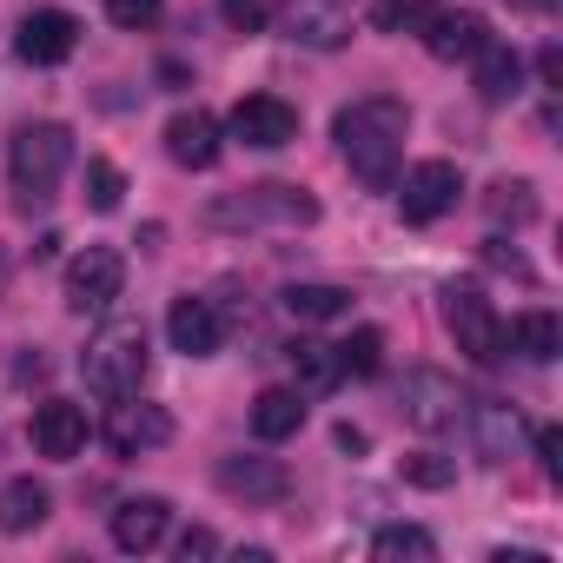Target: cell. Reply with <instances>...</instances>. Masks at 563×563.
I'll return each mask as SVG.
<instances>
[{
    "label": "cell",
    "mask_w": 563,
    "mask_h": 563,
    "mask_svg": "<svg viewBox=\"0 0 563 563\" xmlns=\"http://www.w3.org/2000/svg\"><path fill=\"white\" fill-rule=\"evenodd\" d=\"M332 133H339L345 166H352L372 192H391V186H398V159H405V133H411V107H405V100L365 93V100H352V107L332 120Z\"/></svg>",
    "instance_id": "1"
},
{
    "label": "cell",
    "mask_w": 563,
    "mask_h": 563,
    "mask_svg": "<svg viewBox=\"0 0 563 563\" xmlns=\"http://www.w3.org/2000/svg\"><path fill=\"white\" fill-rule=\"evenodd\" d=\"M80 378H87V391L100 405L140 398V385H146V325H133V319L100 325L87 339V352H80Z\"/></svg>",
    "instance_id": "2"
},
{
    "label": "cell",
    "mask_w": 563,
    "mask_h": 563,
    "mask_svg": "<svg viewBox=\"0 0 563 563\" xmlns=\"http://www.w3.org/2000/svg\"><path fill=\"white\" fill-rule=\"evenodd\" d=\"M67 166H74V133H67L60 120H34V126H21L14 146H8V179H14L21 199H47Z\"/></svg>",
    "instance_id": "3"
},
{
    "label": "cell",
    "mask_w": 563,
    "mask_h": 563,
    "mask_svg": "<svg viewBox=\"0 0 563 563\" xmlns=\"http://www.w3.org/2000/svg\"><path fill=\"white\" fill-rule=\"evenodd\" d=\"M206 219H219V225H312L319 199L299 186H245V192L219 199Z\"/></svg>",
    "instance_id": "4"
},
{
    "label": "cell",
    "mask_w": 563,
    "mask_h": 563,
    "mask_svg": "<svg viewBox=\"0 0 563 563\" xmlns=\"http://www.w3.org/2000/svg\"><path fill=\"white\" fill-rule=\"evenodd\" d=\"M444 325H451V339H457V352L471 365H497L504 358V325H497L484 286H451L444 292Z\"/></svg>",
    "instance_id": "5"
},
{
    "label": "cell",
    "mask_w": 563,
    "mask_h": 563,
    "mask_svg": "<svg viewBox=\"0 0 563 563\" xmlns=\"http://www.w3.org/2000/svg\"><path fill=\"white\" fill-rule=\"evenodd\" d=\"M398 405H405V418H411L424 438H438V431H464V411H471V398L457 391V378H451V372H431V365H418V372L405 378Z\"/></svg>",
    "instance_id": "6"
},
{
    "label": "cell",
    "mask_w": 563,
    "mask_h": 563,
    "mask_svg": "<svg viewBox=\"0 0 563 563\" xmlns=\"http://www.w3.org/2000/svg\"><path fill=\"white\" fill-rule=\"evenodd\" d=\"M457 199H464V173H457L451 159H424V166H411V173H405L398 212H405L411 225H431V219L457 212Z\"/></svg>",
    "instance_id": "7"
},
{
    "label": "cell",
    "mask_w": 563,
    "mask_h": 563,
    "mask_svg": "<svg viewBox=\"0 0 563 563\" xmlns=\"http://www.w3.org/2000/svg\"><path fill=\"white\" fill-rule=\"evenodd\" d=\"M126 286V258L113 245H87L74 265H67V306L74 312H107Z\"/></svg>",
    "instance_id": "8"
},
{
    "label": "cell",
    "mask_w": 563,
    "mask_h": 563,
    "mask_svg": "<svg viewBox=\"0 0 563 563\" xmlns=\"http://www.w3.org/2000/svg\"><path fill=\"white\" fill-rule=\"evenodd\" d=\"M232 140H245V146H292L299 140V107H286L278 93H245L239 107H232Z\"/></svg>",
    "instance_id": "9"
},
{
    "label": "cell",
    "mask_w": 563,
    "mask_h": 563,
    "mask_svg": "<svg viewBox=\"0 0 563 563\" xmlns=\"http://www.w3.org/2000/svg\"><path fill=\"white\" fill-rule=\"evenodd\" d=\"M166 438H173V411H166V405H133V398H113V418H107V451H113V457L159 451Z\"/></svg>",
    "instance_id": "10"
},
{
    "label": "cell",
    "mask_w": 563,
    "mask_h": 563,
    "mask_svg": "<svg viewBox=\"0 0 563 563\" xmlns=\"http://www.w3.org/2000/svg\"><path fill=\"white\" fill-rule=\"evenodd\" d=\"M87 438H93V424H87L80 405H67V398H41V405H34V451H41V457L67 464V457L87 451Z\"/></svg>",
    "instance_id": "11"
},
{
    "label": "cell",
    "mask_w": 563,
    "mask_h": 563,
    "mask_svg": "<svg viewBox=\"0 0 563 563\" xmlns=\"http://www.w3.org/2000/svg\"><path fill=\"white\" fill-rule=\"evenodd\" d=\"M74 47H80V21L67 8H34L21 21V60L27 67H60Z\"/></svg>",
    "instance_id": "12"
},
{
    "label": "cell",
    "mask_w": 563,
    "mask_h": 563,
    "mask_svg": "<svg viewBox=\"0 0 563 563\" xmlns=\"http://www.w3.org/2000/svg\"><path fill=\"white\" fill-rule=\"evenodd\" d=\"M166 153H173V166H186V173H206V166H219V153H225V140H219V120H212L206 107H186V113H173V120H166Z\"/></svg>",
    "instance_id": "13"
},
{
    "label": "cell",
    "mask_w": 563,
    "mask_h": 563,
    "mask_svg": "<svg viewBox=\"0 0 563 563\" xmlns=\"http://www.w3.org/2000/svg\"><path fill=\"white\" fill-rule=\"evenodd\" d=\"M166 339H173V352H186V358H212V352L225 345V319H219L212 299H173Z\"/></svg>",
    "instance_id": "14"
},
{
    "label": "cell",
    "mask_w": 563,
    "mask_h": 563,
    "mask_svg": "<svg viewBox=\"0 0 563 563\" xmlns=\"http://www.w3.org/2000/svg\"><path fill=\"white\" fill-rule=\"evenodd\" d=\"M484 41H490V21L471 14V8H431V14H424V47H431L438 60H471Z\"/></svg>",
    "instance_id": "15"
},
{
    "label": "cell",
    "mask_w": 563,
    "mask_h": 563,
    "mask_svg": "<svg viewBox=\"0 0 563 563\" xmlns=\"http://www.w3.org/2000/svg\"><path fill=\"white\" fill-rule=\"evenodd\" d=\"M166 523H173V504H166V497H126L107 530H113V543H120L126 556H146V550H159Z\"/></svg>",
    "instance_id": "16"
},
{
    "label": "cell",
    "mask_w": 563,
    "mask_h": 563,
    "mask_svg": "<svg viewBox=\"0 0 563 563\" xmlns=\"http://www.w3.org/2000/svg\"><path fill=\"white\" fill-rule=\"evenodd\" d=\"M471 80H477V100L484 107H504V100H517L523 93V60H517V47H504L497 34L471 54Z\"/></svg>",
    "instance_id": "17"
},
{
    "label": "cell",
    "mask_w": 563,
    "mask_h": 563,
    "mask_svg": "<svg viewBox=\"0 0 563 563\" xmlns=\"http://www.w3.org/2000/svg\"><path fill=\"white\" fill-rule=\"evenodd\" d=\"M219 490H232L245 504H278V497L292 490V477H286L278 457H225L219 464Z\"/></svg>",
    "instance_id": "18"
},
{
    "label": "cell",
    "mask_w": 563,
    "mask_h": 563,
    "mask_svg": "<svg viewBox=\"0 0 563 563\" xmlns=\"http://www.w3.org/2000/svg\"><path fill=\"white\" fill-rule=\"evenodd\" d=\"M286 358H292V391H306V398H325V391L345 385V358L325 339H299Z\"/></svg>",
    "instance_id": "19"
},
{
    "label": "cell",
    "mask_w": 563,
    "mask_h": 563,
    "mask_svg": "<svg viewBox=\"0 0 563 563\" xmlns=\"http://www.w3.org/2000/svg\"><path fill=\"white\" fill-rule=\"evenodd\" d=\"M299 424H306V391H292V385H265V391L252 398V431H258L265 444L299 438Z\"/></svg>",
    "instance_id": "20"
},
{
    "label": "cell",
    "mask_w": 563,
    "mask_h": 563,
    "mask_svg": "<svg viewBox=\"0 0 563 563\" xmlns=\"http://www.w3.org/2000/svg\"><path fill=\"white\" fill-rule=\"evenodd\" d=\"M47 510H54L47 484H34V477H8V484H0V530H8V537L41 530V523H47Z\"/></svg>",
    "instance_id": "21"
},
{
    "label": "cell",
    "mask_w": 563,
    "mask_h": 563,
    "mask_svg": "<svg viewBox=\"0 0 563 563\" xmlns=\"http://www.w3.org/2000/svg\"><path fill=\"white\" fill-rule=\"evenodd\" d=\"M504 345L517 358H530V365H550L563 352V325H556V312H517L510 332H504Z\"/></svg>",
    "instance_id": "22"
},
{
    "label": "cell",
    "mask_w": 563,
    "mask_h": 563,
    "mask_svg": "<svg viewBox=\"0 0 563 563\" xmlns=\"http://www.w3.org/2000/svg\"><path fill=\"white\" fill-rule=\"evenodd\" d=\"M464 424L477 431V457H484V464H504V457H510V438H517V418H510V405H490V398H471V411H464Z\"/></svg>",
    "instance_id": "23"
},
{
    "label": "cell",
    "mask_w": 563,
    "mask_h": 563,
    "mask_svg": "<svg viewBox=\"0 0 563 563\" xmlns=\"http://www.w3.org/2000/svg\"><path fill=\"white\" fill-rule=\"evenodd\" d=\"M286 27H292V41H306V47H345V14L339 8H325V0H292L286 8Z\"/></svg>",
    "instance_id": "24"
},
{
    "label": "cell",
    "mask_w": 563,
    "mask_h": 563,
    "mask_svg": "<svg viewBox=\"0 0 563 563\" xmlns=\"http://www.w3.org/2000/svg\"><path fill=\"white\" fill-rule=\"evenodd\" d=\"M286 312L299 325H325V319H345L352 312V292L345 286H292L286 292Z\"/></svg>",
    "instance_id": "25"
},
{
    "label": "cell",
    "mask_w": 563,
    "mask_h": 563,
    "mask_svg": "<svg viewBox=\"0 0 563 563\" xmlns=\"http://www.w3.org/2000/svg\"><path fill=\"white\" fill-rule=\"evenodd\" d=\"M372 556H378V563H405V556H411V563H431V556H438V537L418 530V523H385V530L372 537Z\"/></svg>",
    "instance_id": "26"
},
{
    "label": "cell",
    "mask_w": 563,
    "mask_h": 563,
    "mask_svg": "<svg viewBox=\"0 0 563 563\" xmlns=\"http://www.w3.org/2000/svg\"><path fill=\"white\" fill-rule=\"evenodd\" d=\"M398 471H405V484H418V490H444V484H457V464H451L444 451H405Z\"/></svg>",
    "instance_id": "27"
},
{
    "label": "cell",
    "mask_w": 563,
    "mask_h": 563,
    "mask_svg": "<svg viewBox=\"0 0 563 563\" xmlns=\"http://www.w3.org/2000/svg\"><path fill=\"white\" fill-rule=\"evenodd\" d=\"M120 199H126V173L113 159H87V206L93 212H120Z\"/></svg>",
    "instance_id": "28"
},
{
    "label": "cell",
    "mask_w": 563,
    "mask_h": 563,
    "mask_svg": "<svg viewBox=\"0 0 563 563\" xmlns=\"http://www.w3.org/2000/svg\"><path fill=\"white\" fill-rule=\"evenodd\" d=\"M339 358H345V372H358V378H372L378 365H385V332L378 325H358L345 345H339Z\"/></svg>",
    "instance_id": "29"
},
{
    "label": "cell",
    "mask_w": 563,
    "mask_h": 563,
    "mask_svg": "<svg viewBox=\"0 0 563 563\" xmlns=\"http://www.w3.org/2000/svg\"><path fill=\"white\" fill-rule=\"evenodd\" d=\"M490 212L523 225V219L537 212V186H530V179H497V186H490Z\"/></svg>",
    "instance_id": "30"
},
{
    "label": "cell",
    "mask_w": 563,
    "mask_h": 563,
    "mask_svg": "<svg viewBox=\"0 0 563 563\" xmlns=\"http://www.w3.org/2000/svg\"><path fill=\"white\" fill-rule=\"evenodd\" d=\"M159 8H166V0H107V21L126 27V34H140V27L159 21Z\"/></svg>",
    "instance_id": "31"
},
{
    "label": "cell",
    "mask_w": 563,
    "mask_h": 563,
    "mask_svg": "<svg viewBox=\"0 0 563 563\" xmlns=\"http://www.w3.org/2000/svg\"><path fill=\"white\" fill-rule=\"evenodd\" d=\"M424 14H431V0H378V27H424Z\"/></svg>",
    "instance_id": "32"
},
{
    "label": "cell",
    "mask_w": 563,
    "mask_h": 563,
    "mask_svg": "<svg viewBox=\"0 0 563 563\" xmlns=\"http://www.w3.org/2000/svg\"><path fill=\"white\" fill-rule=\"evenodd\" d=\"M225 21L252 34V27H265V21H272V8H265V0H225Z\"/></svg>",
    "instance_id": "33"
},
{
    "label": "cell",
    "mask_w": 563,
    "mask_h": 563,
    "mask_svg": "<svg viewBox=\"0 0 563 563\" xmlns=\"http://www.w3.org/2000/svg\"><path fill=\"white\" fill-rule=\"evenodd\" d=\"M537 457H543V471H550V477L563 471V438H556V424H543V431H537Z\"/></svg>",
    "instance_id": "34"
},
{
    "label": "cell",
    "mask_w": 563,
    "mask_h": 563,
    "mask_svg": "<svg viewBox=\"0 0 563 563\" xmlns=\"http://www.w3.org/2000/svg\"><path fill=\"white\" fill-rule=\"evenodd\" d=\"M212 550H219L212 530H186V537H179V556H186V563H192V556H212Z\"/></svg>",
    "instance_id": "35"
},
{
    "label": "cell",
    "mask_w": 563,
    "mask_h": 563,
    "mask_svg": "<svg viewBox=\"0 0 563 563\" xmlns=\"http://www.w3.org/2000/svg\"><path fill=\"white\" fill-rule=\"evenodd\" d=\"M0 286H8V252H0Z\"/></svg>",
    "instance_id": "36"
}]
</instances>
